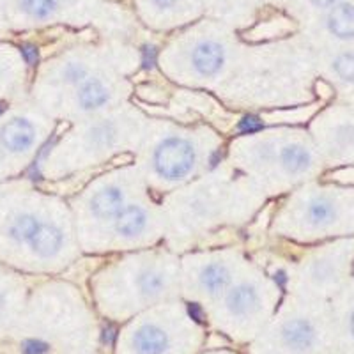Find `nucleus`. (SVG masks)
Instances as JSON below:
<instances>
[{"label": "nucleus", "mask_w": 354, "mask_h": 354, "mask_svg": "<svg viewBox=\"0 0 354 354\" xmlns=\"http://www.w3.org/2000/svg\"><path fill=\"white\" fill-rule=\"evenodd\" d=\"M195 344L177 337L160 321H144L128 331L117 354H194Z\"/></svg>", "instance_id": "obj_1"}, {"label": "nucleus", "mask_w": 354, "mask_h": 354, "mask_svg": "<svg viewBox=\"0 0 354 354\" xmlns=\"http://www.w3.org/2000/svg\"><path fill=\"white\" fill-rule=\"evenodd\" d=\"M195 149L192 142L183 137H169L154 149L153 163L158 176L169 181L185 179L195 167Z\"/></svg>", "instance_id": "obj_2"}, {"label": "nucleus", "mask_w": 354, "mask_h": 354, "mask_svg": "<svg viewBox=\"0 0 354 354\" xmlns=\"http://www.w3.org/2000/svg\"><path fill=\"white\" fill-rule=\"evenodd\" d=\"M227 317L236 322L254 321L261 312V294L254 286L239 283L225 294Z\"/></svg>", "instance_id": "obj_3"}, {"label": "nucleus", "mask_w": 354, "mask_h": 354, "mask_svg": "<svg viewBox=\"0 0 354 354\" xmlns=\"http://www.w3.org/2000/svg\"><path fill=\"white\" fill-rule=\"evenodd\" d=\"M225 62V52L220 44L214 41H204L197 44L192 53V64L194 69L202 77H213L221 69Z\"/></svg>", "instance_id": "obj_4"}, {"label": "nucleus", "mask_w": 354, "mask_h": 354, "mask_svg": "<svg viewBox=\"0 0 354 354\" xmlns=\"http://www.w3.org/2000/svg\"><path fill=\"white\" fill-rule=\"evenodd\" d=\"M2 144L12 153L27 151L36 140V129L27 119H12L2 128L0 133Z\"/></svg>", "instance_id": "obj_5"}, {"label": "nucleus", "mask_w": 354, "mask_h": 354, "mask_svg": "<svg viewBox=\"0 0 354 354\" xmlns=\"http://www.w3.org/2000/svg\"><path fill=\"white\" fill-rule=\"evenodd\" d=\"M91 209L100 220H113L124 209V194L117 186L101 189L91 201Z\"/></svg>", "instance_id": "obj_6"}, {"label": "nucleus", "mask_w": 354, "mask_h": 354, "mask_svg": "<svg viewBox=\"0 0 354 354\" xmlns=\"http://www.w3.org/2000/svg\"><path fill=\"white\" fill-rule=\"evenodd\" d=\"M113 225H115V232L122 238H135L144 232L147 225V213L140 205H124V209L113 218Z\"/></svg>", "instance_id": "obj_7"}, {"label": "nucleus", "mask_w": 354, "mask_h": 354, "mask_svg": "<svg viewBox=\"0 0 354 354\" xmlns=\"http://www.w3.org/2000/svg\"><path fill=\"white\" fill-rule=\"evenodd\" d=\"M32 250L41 257H52L62 246V232L55 225H39L30 239Z\"/></svg>", "instance_id": "obj_8"}, {"label": "nucleus", "mask_w": 354, "mask_h": 354, "mask_svg": "<svg viewBox=\"0 0 354 354\" xmlns=\"http://www.w3.org/2000/svg\"><path fill=\"white\" fill-rule=\"evenodd\" d=\"M230 282L229 268L221 262H213V264L205 266L201 273V286L209 296H218V294L225 292V287Z\"/></svg>", "instance_id": "obj_9"}, {"label": "nucleus", "mask_w": 354, "mask_h": 354, "mask_svg": "<svg viewBox=\"0 0 354 354\" xmlns=\"http://www.w3.org/2000/svg\"><path fill=\"white\" fill-rule=\"evenodd\" d=\"M109 88L97 78H88L78 88V103L84 110H96L109 101Z\"/></svg>", "instance_id": "obj_10"}, {"label": "nucleus", "mask_w": 354, "mask_h": 354, "mask_svg": "<svg viewBox=\"0 0 354 354\" xmlns=\"http://www.w3.org/2000/svg\"><path fill=\"white\" fill-rule=\"evenodd\" d=\"M328 27L337 37H342V39L354 37V6H333L328 17Z\"/></svg>", "instance_id": "obj_11"}, {"label": "nucleus", "mask_w": 354, "mask_h": 354, "mask_svg": "<svg viewBox=\"0 0 354 354\" xmlns=\"http://www.w3.org/2000/svg\"><path fill=\"white\" fill-rule=\"evenodd\" d=\"M280 161L289 174H301L312 167V154L303 145L290 144L280 151Z\"/></svg>", "instance_id": "obj_12"}, {"label": "nucleus", "mask_w": 354, "mask_h": 354, "mask_svg": "<svg viewBox=\"0 0 354 354\" xmlns=\"http://www.w3.org/2000/svg\"><path fill=\"white\" fill-rule=\"evenodd\" d=\"M306 216H308V220L312 221L314 225H326V223L333 221L335 218L333 202L322 197L315 198V201H312L308 204Z\"/></svg>", "instance_id": "obj_13"}, {"label": "nucleus", "mask_w": 354, "mask_h": 354, "mask_svg": "<svg viewBox=\"0 0 354 354\" xmlns=\"http://www.w3.org/2000/svg\"><path fill=\"white\" fill-rule=\"evenodd\" d=\"M39 229V221L32 214H24L11 227V236L17 241H30Z\"/></svg>", "instance_id": "obj_14"}, {"label": "nucleus", "mask_w": 354, "mask_h": 354, "mask_svg": "<svg viewBox=\"0 0 354 354\" xmlns=\"http://www.w3.org/2000/svg\"><path fill=\"white\" fill-rule=\"evenodd\" d=\"M137 283L140 287V292L149 298V296H158L165 287V277L160 271H144L138 277Z\"/></svg>", "instance_id": "obj_15"}, {"label": "nucleus", "mask_w": 354, "mask_h": 354, "mask_svg": "<svg viewBox=\"0 0 354 354\" xmlns=\"http://www.w3.org/2000/svg\"><path fill=\"white\" fill-rule=\"evenodd\" d=\"M59 0H21V8L34 18H46L57 9Z\"/></svg>", "instance_id": "obj_16"}, {"label": "nucleus", "mask_w": 354, "mask_h": 354, "mask_svg": "<svg viewBox=\"0 0 354 354\" xmlns=\"http://www.w3.org/2000/svg\"><path fill=\"white\" fill-rule=\"evenodd\" d=\"M333 69L344 82H354V53H340L333 61Z\"/></svg>", "instance_id": "obj_17"}, {"label": "nucleus", "mask_w": 354, "mask_h": 354, "mask_svg": "<svg viewBox=\"0 0 354 354\" xmlns=\"http://www.w3.org/2000/svg\"><path fill=\"white\" fill-rule=\"evenodd\" d=\"M87 68L84 64H80V62H71L62 71V78H64L66 84L78 85L87 80Z\"/></svg>", "instance_id": "obj_18"}, {"label": "nucleus", "mask_w": 354, "mask_h": 354, "mask_svg": "<svg viewBox=\"0 0 354 354\" xmlns=\"http://www.w3.org/2000/svg\"><path fill=\"white\" fill-rule=\"evenodd\" d=\"M48 349V344L41 342V340H27V342H24L25 354H46Z\"/></svg>", "instance_id": "obj_19"}, {"label": "nucleus", "mask_w": 354, "mask_h": 354, "mask_svg": "<svg viewBox=\"0 0 354 354\" xmlns=\"http://www.w3.org/2000/svg\"><path fill=\"white\" fill-rule=\"evenodd\" d=\"M259 126H261V122H259L255 117H246L245 121L241 122V129H245V131H254Z\"/></svg>", "instance_id": "obj_20"}, {"label": "nucleus", "mask_w": 354, "mask_h": 354, "mask_svg": "<svg viewBox=\"0 0 354 354\" xmlns=\"http://www.w3.org/2000/svg\"><path fill=\"white\" fill-rule=\"evenodd\" d=\"M24 55L28 62H34L37 59V52H36V48H32V46H25Z\"/></svg>", "instance_id": "obj_21"}, {"label": "nucleus", "mask_w": 354, "mask_h": 354, "mask_svg": "<svg viewBox=\"0 0 354 354\" xmlns=\"http://www.w3.org/2000/svg\"><path fill=\"white\" fill-rule=\"evenodd\" d=\"M312 2H314V6H317V8L326 9V8H333V6H337L338 0H312Z\"/></svg>", "instance_id": "obj_22"}, {"label": "nucleus", "mask_w": 354, "mask_h": 354, "mask_svg": "<svg viewBox=\"0 0 354 354\" xmlns=\"http://www.w3.org/2000/svg\"><path fill=\"white\" fill-rule=\"evenodd\" d=\"M154 4L158 6V8H161V9H169V8H172L174 4H176L177 0H153Z\"/></svg>", "instance_id": "obj_23"}, {"label": "nucleus", "mask_w": 354, "mask_h": 354, "mask_svg": "<svg viewBox=\"0 0 354 354\" xmlns=\"http://www.w3.org/2000/svg\"><path fill=\"white\" fill-rule=\"evenodd\" d=\"M349 335L353 337V340H354V308L349 315Z\"/></svg>", "instance_id": "obj_24"}, {"label": "nucleus", "mask_w": 354, "mask_h": 354, "mask_svg": "<svg viewBox=\"0 0 354 354\" xmlns=\"http://www.w3.org/2000/svg\"><path fill=\"white\" fill-rule=\"evenodd\" d=\"M4 308V296H2V292H0V310Z\"/></svg>", "instance_id": "obj_25"}, {"label": "nucleus", "mask_w": 354, "mask_h": 354, "mask_svg": "<svg viewBox=\"0 0 354 354\" xmlns=\"http://www.w3.org/2000/svg\"><path fill=\"white\" fill-rule=\"evenodd\" d=\"M209 354H234V353H227V351H218V353H209Z\"/></svg>", "instance_id": "obj_26"}, {"label": "nucleus", "mask_w": 354, "mask_h": 354, "mask_svg": "<svg viewBox=\"0 0 354 354\" xmlns=\"http://www.w3.org/2000/svg\"><path fill=\"white\" fill-rule=\"evenodd\" d=\"M2 112H4V109H2V105H0V113H2Z\"/></svg>", "instance_id": "obj_27"}]
</instances>
